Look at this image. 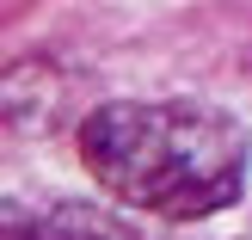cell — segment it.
Segmentation results:
<instances>
[{"label": "cell", "instance_id": "cell-1", "mask_svg": "<svg viewBox=\"0 0 252 240\" xmlns=\"http://www.w3.org/2000/svg\"><path fill=\"white\" fill-rule=\"evenodd\" d=\"M80 160L117 204L166 222H203L246 191V130L191 99H117L80 123Z\"/></svg>", "mask_w": 252, "mask_h": 240}, {"label": "cell", "instance_id": "cell-2", "mask_svg": "<svg viewBox=\"0 0 252 240\" xmlns=\"http://www.w3.org/2000/svg\"><path fill=\"white\" fill-rule=\"evenodd\" d=\"M0 240H129V234L117 222H98L80 204H56V209L0 204Z\"/></svg>", "mask_w": 252, "mask_h": 240}]
</instances>
